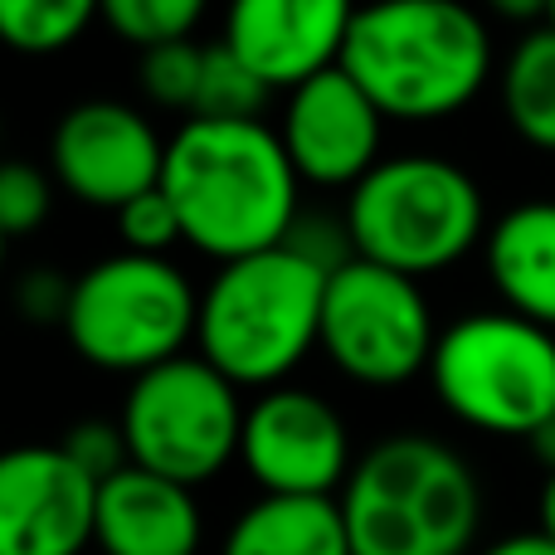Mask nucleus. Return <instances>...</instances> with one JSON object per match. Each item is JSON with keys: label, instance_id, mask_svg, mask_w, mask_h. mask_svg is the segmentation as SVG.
I'll return each instance as SVG.
<instances>
[{"label": "nucleus", "instance_id": "f257e3e1", "mask_svg": "<svg viewBox=\"0 0 555 555\" xmlns=\"http://www.w3.org/2000/svg\"><path fill=\"white\" fill-rule=\"evenodd\" d=\"M297 166L259 117H185L166 142L162 191L181 234L220 263L278 249L297 224Z\"/></svg>", "mask_w": 555, "mask_h": 555}, {"label": "nucleus", "instance_id": "f03ea898", "mask_svg": "<svg viewBox=\"0 0 555 555\" xmlns=\"http://www.w3.org/2000/svg\"><path fill=\"white\" fill-rule=\"evenodd\" d=\"M341 68L390 122H439L492 74V35L468 0H365Z\"/></svg>", "mask_w": 555, "mask_h": 555}, {"label": "nucleus", "instance_id": "7ed1b4c3", "mask_svg": "<svg viewBox=\"0 0 555 555\" xmlns=\"http://www.w3.org/2000/svg\"><path fill=\"white\" fill-rule=\"evenodd\" d=\"M336 502L351 555H468L482 521L468 459L429 434H395L365 449Z\"/></svg>", "mask_w": 555, "mask_h": 555}, {"label": "nucleus", "instance_id": "20e7f679", "mask_svg": "<svg viewBox=\"0 0 555 555\" xmlns=\"http://www.w3.org/2000/svg\"><path fill=\"white\" fill-rule=\"evenodd\" d=\"M326 273L287 244L220 263L201 293V356L249 390H273L322 341Z\"/></svg>", "mask_w": 555, "mask_h": 555}, {"label": "nucleus", "instance_id": "39448f33", "mask_svg": "<svg viewBox=\"0 0 555 555\" xmlns=\"http://www.w3.org/2000/svg\"><path fill=\"white\" fill-rule=\"evenodd\" d=\"M356 259L404 278L443 273L478 240H488V205L463 166L443 156H390L351 185L346 201Z\"/></svg>", "mask_w": 555, "mask_h": 555}, {"label": "nucleus", "instance_id": "423d86ee", "mask_svg": "<svg viewBox=\"0 0 555 555\" xmlns=\"http://www.w3.org/2000/svg\"><path fill=\"white\" fill-rule=\"evenodd\" d=\"M434 395L453 420L498 439H531L555 414V336L517 312H468L439 332Z\"/></svg>", "mask_w": 555, "mask_h": 555}, {"label": "nucleus", "instance_id": "0eeeda50", "mask_svg": "<svg viewBox=\"0 0 555 555\" xmlns=\"http://www.w3.org/2000/svg\"><path fill=\"white\" fill-rule=\"evenodd\" d=\"M201 326V297L191 278L156 254H107L74 278L64 332L83 361L127 371L137 380L152 365L185 356Z\"/></svg>", "mask_w": 555, "mask_h": 555}, {"label": "nucleus", "instance_id": "6e6552de", "mask_svg": "<svg viewBox=\"0 0 555 555\" xmlns=\"http://www.w3.org/2000/svg\"><path fill=\"white\" fill-rule=\"evenodd\" d=\"M244 414L249 410L240 404V385L230 375H220L205 356H176L127 385L117 424L137 468L201 488L230 459H240Z\"/></svg>", "mask_w": 555, "mask_h": 555}, {"label": "nucleus", "instance_id": "1a4fd4ad", "mask_svg": "<svg viewBox=\"0 0 555 555\" xmlns=\"http://www.w3.org/2000/svg\"><path fill=\"white\" fill-rule=\"evenodd\" d=\"M322 346L341 375L371 390H395L429 371L439 332L420 293V278L351 259L326 278Z\"/></svg>", "mask_w": 555, "mask_h": 555}, {"label": "nucleus", "instance_id": "9d476101", "mask_svg": "<svg viewBox=\"0 0 555 555\" xmlns=\"http://www.w3.org/2000/svg\"><path fill=\"white\" fill-rule=\"evenodd\" d=\"M240 459L269 498H341L356 468L341 414L302 385H273L249 404Z\"/></svg>", "mask_w": 555, "mask_h": 555}, {"label": "nucleus", "instance_id": "9b49d317", "mask_svg": "<svg viewBox=\"0 0 555 555\" xmlns=\"http://www.w3.org/2000/svg\"><path fill=\"white\" fill-rule=\"evenodd\" d=\"M49 162L68 195L103 205V210H122L127 201L162 185L166 142L146 122L142 107L88 98L59 117Z\"/></svg>", "mask_w": 555, "mask_h": 555}, {"label": "nucleus", "instance_id": "f8f14e48", "mask_svg": "<svg viewBox=\"0 0 555 555\" xmlns=\"http://www.w3.org/2000/svg\"><path fill=\"white\" fill-rule=\"evenodd\" d=\"M98 488L59 443L0 459V555H83L98 537Z\"/></svg>", "mask_w": 555, "mask_h": 555}, {"label": "nucleus", "instance_id": "ddd939ff", "mask_svg": "<svg viewBox=\"0 0 555 555\" xmlns=\"http://www.w3.org/2000/svg\"><path fill=\"white\" fill-rule=\"evenodd\" d=\"M385 113L341 64L297 83L283 107V137L297 176L312 185H356L380 166Z\"/></svg>", "mask_w": 555, "mask_h": 555}, {"label": "nucleus", "instance_id": "4468645a", "mask_svg": "<svg viewBox=\"0 0 555 555\" xmlns=\"http://www.w3.org/2000/svg\"><path fill=\"white\" fill-rule=\"evenodd\" d=\"M356 0H230L224 44L269 88H287L341 64Z\"/></svg>", "mask_w": 555, "mask_h": 555}, {"label": "nucleus", "instance_id": "2eb2a0df", "mask_svg": "<svg viewBox=\"0 0 555 555\" xmlns=\"http://www.w3.org/2000/svg\"><path fill=\"white\" fill-rule=\"evenodd\" d=\"M205 537L195 488L127 463L98 488V537L103 555H195Z\"/></svg>", "mask_w": 555, "mask_h": 555}, {"label": "nucleus", "instance_id": "dca6fc26", "mask_svg": "<svg viewBox=\"0 0 555 555\" xmlns=\"http://www.w3.org/2000/svg\"><path fill=\"white\" fill-rule=\"evenodd\" d=\"M482 259L507 312L555 332V201H527L498 215Z\"/></svg>", "mask_w": 555, "mask_h": 555}, {"label": "nucleus", "instance_id": "f3484780", "mask_svg": "<svg viewBox=\"0 0 555 555\" xmlns=\"http://www.w3.org/2000/svg\"><path fill=\"white\" fill-rule=\"evenodd\" d=\"M220 555H351L336 498H269L234 517Z\"/></svg>", "mask_w": 555, "mask_h": 555}, {"label": "nucleus", "instance_id": "a211bd4d", "mask_svg": "<svg viewBox=\"0 0 555 555\" xmlns=\"http://www.w3.org/2000/svg\"><path fill=\"white\" fill-rule=\"evenodd\" d=\"M502 107L517 137L555 152V25L527 29L502 64Z\"/></svg>", "mask_w": 555, "mask_h": 555}, {"label": "nucleus", "instance_id": "6ab92c4d", "mask_svg": "<svg viewBox=\"0 0 555 555\" xmlns=\"http://www.w3.org/2000/svg\"><path fill=\"white\" fill-rule=\"evenodd\" d=\"M93 15H103V0H0V35L25 54H54L74 44Z\"/></svg>", "mask_w": 555, "mask_h": 555}, {"label": "nucleus", "instance_id": "aec40b11", "mask_svg": "<svg viewBox=\"0 0 555 555\" xmlns=\"http://www.w3.org/2000/svg\"><path fill=\"white\" fill-rule=\"evenodd\" d=\"M269 93L273 88L220 39V44H205L201 93H195L191 117H259V107Z\"/></svg>", "mask_w": 555, "mask_h": 555}, {"label": "nucleus", "instance_id": "412c9836", "mask_svg": "<svg viewBox=\"0 0 555 555\" xmlns=\"http://www.w3.org/2000/svg\"><path fill=\"white\" fill-rule=\"evenodd\" d=\"M210 0H103V20L142 49L191 39Z\"/></svg>", "mask_w": 555, "mask_h": 555}, {"label": "nucleus", "instance_id": "4be33fe9", "mask_svg": "<svg viewBox=\"0 0 555 555\" xmlns=\"http://www.w3.org/2000/svg\"><path fill=\"white\" fill-rule=\"evenodd\" d=\"M201 68H205V44H191V39L142 49V93L162 107H176V113H195Z\"/></svg>", "mask_w": 555, "mask_h": 555}, {"label": "nucleus", "instance_id": "5701e85b", "mask_svg": "<svg viewBox=\"0 0 555 555\" xmlns=\"http://www.w3.org/2000/svg\"><path fill=\"white\" fill-rule=\"evenodd\" d=\"M117 230H122V244L132 254H156V259H166V249H171L176 240H185L181 215H176L171 195H166L162 185L137 195V201H127L122 210H117Z\"/></svg>", "mask_w": 555, "mask_h": 555}, {"label": "nucleus", "instance_id": "b1692460", "mask_svg": "<svg viewBox=\"0 0 555 555\" xmlns=\"http://www.w3.org/2000/svg\"><path fill=\"white\" fill-rule=\"evenodd\" d=\"M49 215V176L39 166L10 162L0 166V230L10 240L20 234H35Z\"/></svg>", "mask_w": 555, "mask_h": 555}, {"label": "nucleus", "instance_id": "393cba45", "mask_svg": "<svg viewBox=\"0 0 555 555\" xmlns=\"http://www.w3.org/2000/svg\"><path fill=\"white\" fill-rule=\"evenodd\" d=\"M59 449H64L68 459H74L78 468H83L88 478H98V482L117 478V473L132 463V453H127V439H122V424H107V420L74 424V429L59 439Z\"/></svg>", "mask_w": 555, "mask_h": 555}, {"label": "nucleus", "instance_id": "a878e982", "mask_svg": "<svg viewBox=\"0 0 555 555\" xmlns=\"http://www.w3.org/2000/svg\"><path fill=\"white\" fill-rule=\"evenodd\" d=\"M287 249L302 254L307 263H317L326 278H332L341 263L356 259V244H351V230H346V215L341 220H332V215H297V224L287 230Z\"/></svg>", "mask_w": 555, "mask_h": 555}, {"label": "nucleus", "instance_id": "bb28decb", "mask_svg": "<svg viewBox=\"0 0 555 555\" xmlns=\"http://www.w3.org/2000/svg\"><path fill=\"white\" fill-rule=\"evenodd\" d=\"M68 297H74V283L59 278L54 269H29L15 287V302L29 322H64L68 317Z\"/></svg>", "mask_w": 555, "mask_h": 555}, {"label": "nucleus", "instance_id": "cd10ccee", "mask_svg": "<svg viewBox=\"0 0 555 555\" xmlns=\"http://www.w3.org/2000/svg\"><path fill=\"white\" fill-rule=\"evenodd\" d=\"M478 555H555V541L541 531H517V537H502L492 546H482Z\"/></svg>", "mask_w": 555, "mask_h": 555}, {"label": "nucleus", "instance_id": "c85d7f7f", "mask_svg": "<svg viewBox=\"0 0 555 555\" xmlns=\"http://www.w3.org/2000/svg\"><path fill=\"white\" fill-rule=\"evenodd\" d=\"M527 449H531V459H537L541 468H546V478H551V473H555V414H551L546 424H541L537 434H531Z\"/></svg>", "mask_w": 555, "mask_h": 555}, {"label": "nucleus", "instance_id": "c756f323", "mask_svg": "<svg viewBox=\"0 0 555 555\" xmlns=\"http://www.w3.org/2000/svg\"><path fill=\"white\" fill-rule=\"evenodd\" d=\"M502 20H537V15H551V0H488Z\"/></svg>", "mask_w": 555, "mask_h": 555}, {"label": "nucleus", "instance_id": "7c9ffc66", "mask_svg": "<svg viewBox=\"0 0 555 555\" xmlns=\"http://www.w3.org/2000/svg\"><path fill=\"white\" fill-rule=\"evenodd\" d=\"M537 531L555 541V473L541 482V502H537Z\"/></svg>", "mask_w": 555, "mask_h": 555}, {"label": "nucleus", "instance_id": "2f4dec72", "mask_svg": "<svg viewBox=\"0 0 555 555\" xmlns=\"http://www.w3.org/2000/svg\"><path fill=\"white\" fill-rule=\"evenodd\" d=\"M546 20H551V25H555V0H551V15H546Z\"/></svg>", "mask_w": 555, "mask_h": 555}]
</instances>
